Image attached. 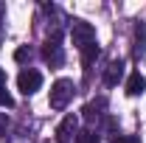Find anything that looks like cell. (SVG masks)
<instances>
[{
  "label": "cell",
  "instance_id": "obj_1",
  "mask_svg": "<svg viewBox=\"0 0 146 143\" xmlns=\"http://www.w3.org/2000/svg\"><path fill=\"white\" fill-rule=\"evenodd\" d=\"M73 81L70 79H59V81H54V87H51V98H48V104H51V109H65L68 107V101L73 98Z\"/></svg>",
  "mask_w": 146,
  "mask_h": 143
},
{
  "label": "cell",
  "instance_id": "obj_2",
  "mask_svg": "<svg viewBox=\"0 0 146 143\" xmlns=\"http://www.w3.org/2000/svg\"><path fill=\"white\" fill-rule=\"evenodd\" d=\"M17 87L23 95H34L36 90L42 87V73L34 70V68H25V70H20L17 76Z\"/></svg>",
  "mask_w": 146,
  "mask_h": 143
},
{
  "label": "cell",
  "instance_id": "obj_3",
  "mask_svg": "<svg viewBox=\"0 0 146 143\" xmlns=\"http://www.w3.org/2000/svg\"><path fill=\"white\" fill-rule=\"evenodd\" d=\"M70 36H73V45L82 51V48H87L90 42H96V28H93L90 23H82V20H76L70 28Z\"/></svg>",
  "mask_w": 146,
  "mask_h": 143
},
{
  "label": "cell",
  "instance_id": "obj_4",
  "mask_svg": "<svg viewBox=\"0 0 146 143\" xmlns=\"http://www.w3.org/2000/svg\"><path fill=\"white\" fill-rule=\"evenodd\" d=\"M76 129H79V121H76V115H68L62 124L56 126V143H70L76 138Z\"/></svg>",
  "mask_w": 146,
  "mask_h": 143
},
{
  "label": "cell",
  "instance_id": "obj_5",
  "mask_svg": "<svg viewBox=\"0 0 146 143\" xmlns=\"http://www.w3.org/2000/svg\"><path fill=\"white\" fill-rule=\"evenodd\" d=\"M42 56H45V62H48L51 68H59V65L65 62V54H62V45H59L56 39H54V42H48V45L42 48Z\"/></svg>",
  "mask_w": 146,
  "mask_h": 143
},
{
  "label": "cell",
  "instance_id": "obj_6",
  "mask_svg": "<svg viewBox=\"0 0 146 143\" xmlns=\"http://www.w3.org/2000/svg\"><path fill=\"white\" fill-rule=\"evenodd\" d=\"M121 76H124V62L118 59V62H112L107 68V73H104V84L107 87H115L118 81H121Z\"/></svg>",
  "mask_w": 146,
  "mask_h": 143
},
{
  "label": "cell",
  "instance_id": "obj_7",
  "mask_svg": "<svg viewBox=\"0 0 146 143\" xmlns=\"http://www.w3.org/2000/svg\"><path fill=\"white\" fill-rule=\"evenodd\" d=\"M143 90H146V79H143L138 70L129 73V79H127V93H129V95H141Z\"/></svg>",
  "mask_w": 146,
  "mask_h": 143
},
{
  "label": "cell",
  "instance_id": "obj_8",
  "mask_svg": "<svg viewBox=\"0 0 146 143\" xmlns=\"http://www.w3.org/2000/svg\"><path fill=\"white\" fill-rule=\"evenodd\" d=\"M135 42H138L135 51L143 54V51H146V23H138V28H135Z\"/></svg>",
  "mask_w": 146,
  "mask_h": 143
},
{
  "label": "cell",
  "instance_id": "obj_9",
  "mask_svg": "<svg viewBox=\"0 0 146 143\" xmlns=\"http://www.w3.org/2000/svg\"><path fill=\"white\" fill-rule=\"evenodd\" d=\"M96 56H98V45H96V42H90L87 48H82V62H84V68H90Z\"/></svg>",
  "mask_w": 146,
  "mask_h": 143
},
{
  "label": "cell",
  "instance_id": "obj_10",
  "mask_svg": "<svg viewBox=\"0 0 146 143\" xmlns=\"http://www.w3.org/2000/svg\"><path fill=\"white\" fill-rule=\"evenodd\" d=\"M104 107V101H96V104H87V107H84V118H87V121H93V118H96V115H98V109Z\"/></svg>",
  "mask_w": 146,
  "mask_h": 143
},
{
  "label": "cell",
  "instance_id": "obj_11",
  "mask_svg": "<svg viewBox=\"0 0 146 143\" xmlns=\"http://www.w3.org/2000/svg\"><path fill=\"white\" fill-rule=\"evenodd\" d=\"M0 107H14V98L6 87H0Z\"/></svg>",
  "mask_w": 146,
  "mask_h": 143
},
{
  "label": "cell",
  "instance_id": "obj_12",
  "mask_svg": "<svg viewBox=\"0 0 146 143\" xmlns=\"http://www.w3.org/2000/svg\"><path fill=\"white\" fill-rule=\"evenodd\" d=\"M14 59H17V62H28V59H31V48H17V51H14Z\"/></svg>",
  "mask_w": 146,
  "mask_h": 143
},
{
  "label": "cell",
  "instance_id": "obj_13",
  "mask_svg": "<svg viewBox=\"0 0 146 143\" xmlns=\"http://www.w3.org/2000/svg\"><path fill=\"white\" fill-rule=\"evenodd\" d=\"M6 132H9V115L0 112V138H6Z\"/></svg>",
  "mask_w": 146,
  "mask_h": 143
},
{
  "label": "cell",
  "instance_id": "obj_14",
  "mask_svg": "<svg viewBox=\"0 0 146 143\" xmlns=\"http://www.w3.org/2000/svg\"><path fill=\"white\" fill-rule=\"evenodd\" d=\"M79 143H98V140H96V135H90V132H82Z\"/></svg>",
  "mask_w": 146,
  "mask_h": 143
},
{
  "label": "cell",
  "instance_id": "obj_15",
  "mask_svg": "<svg viewBox=\"0 0 146 143\" xmlns=\"http://www.w3.org/2000/svg\"><path fill=\"white\" fill-rule=\"evenodd\" d=\"M112 143H141V140H138V138H115Z\"/></svg>",
  "mask_w": 146,
  "mask_h": 143
},
{
  "label": "cell",
  "instance_id": "obj_16",
  "mask_svg": "<svg viewBox=\"0 0 146 143\" xmlns=\"http://www.w3.org/2000/svg\"><path fill=\"white\" fill-rule=\"evenodd\" d=\"M0 87H6V70L0 68Z\"/></svg>",
  "mask_w": 146,
  "mask_h": 143
}]
</instances>
